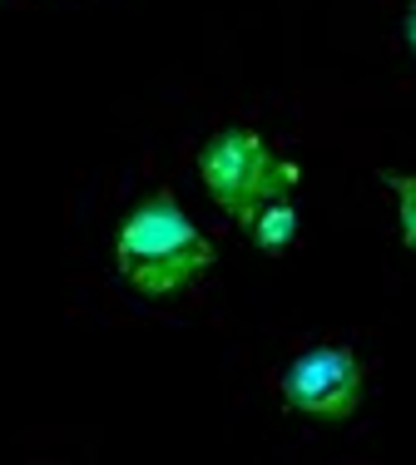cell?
<instances>
[{
  "label": "cell",
  "instance_id": "cell-1",
  "mask_svg": "<svg viewBox=\"0 0 416 465\" xmlns=\"http://www.w3.org/2000/svg\"><path fill=\"white\" fill-rule=\"evenodd\" d=\"M114 262H119V278L134 287V292L169 297L208 272L213 242L173 203V193H154L124 218L119 242H114Z\"/></svg>",
  "mask_w": 416,
  "mask_h": 465
},
{
  "label": "cell",
  "instance_id": "cell-2",
  "mask_svg": "<svg viewBox=\"0 0 416 465\" xmlns=\"http://www.w3.org/2000/svg\"><path fill=\"white\" fill-rule=\"evenodd\" d=\"M199 179L213 193L218 208L243 223L258 203L268 198H282L292 183H298V163L272 153L253 129L233 124V129H218L213 139L199 149Z\"/></svg>",
  "mask_w": 416,
  "mask_h": 465
},
{
  "label": "cell",
  "instance_id": "cell-3",
  "mask_svg": "<svg viewBox=\"0 0 416 465\" xmlns=\"http://www.w3.org/2000/svg\"><path fill=\"white\" fill-rule=\"evenodd\" d=\"M362 357L342 341H317L302 347L298 357L282 367L278 376V396L288 411L317 416V420H347L362 406Z\"/></svg>",
  "mask_w": 416,
  "mask_h": 465
},
{
  "label": "cell",
  "instance_id": "cell-4",
  "mask_svg": "<svg viewBox=\"0 0 416 465\" xmlns=\"http://www.w3.org/2000/svg\"><path fill=\"white\" fill-rule=\"evenodd\" d=\"M248 238H253L258 252H268V258H282V252L298 242V208L288 203V193L282 198H268V203H258L253 213L243 218Z\"/></svg>",
  "mask_w": 416,
  "mask_h": 465
},
{
  "label": "cell",
  "instance_id": "cell-5",
  "mask_svg": "<svg viewBox=\"0 0 416 465\" xmlns=\"http://www.w3.org/2000/svg\"><path fill=\"white\" fill-rule=\"evenodd\" d=\"M381 183L391 188V198H397V228H401V242L416 252V173H381Z\"/></svg>",
  "mask_w": 416,
  "mask_h": 465
},
{
  "label": "cell",
  "instance_id": "cell-6",
  "mask_svg": "<svg viewBox=\"0 0 416 465\" xmlns=\"http://www.w3.org/2000/svg\"><path fill=\"white\" fill-rule=\"evenodd\" d=\"M401 40H407V50L416 54V0L407 5V20H401Z\"/></svg>",
  "mask_w": 416,
  "mask_h": 465
}]
</instances>
